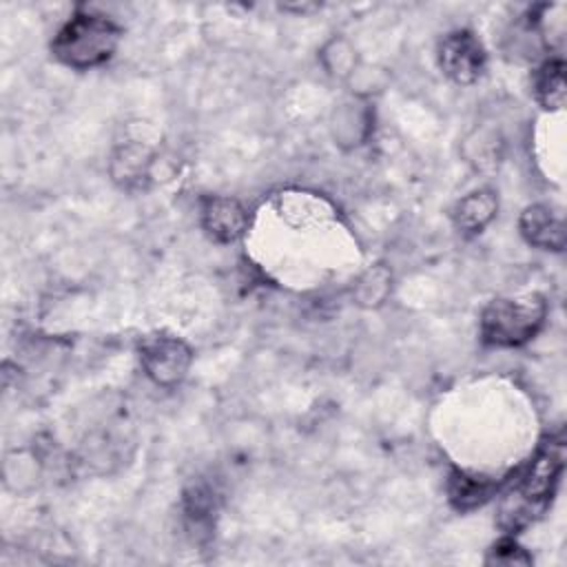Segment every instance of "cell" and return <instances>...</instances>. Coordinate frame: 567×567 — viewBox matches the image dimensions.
<instances>
[{
	"label": "cell",
	"mask_w": 567,
	"mask_h": 567,
	"mask_svg": "<svg viewBox=\"0 0 567 567\" xmlns=\"http://www.w3.org/2000/svg\"><path fill=\"white\" fill-rule=\"evenodd\" d=\"M246 206L228 195H210L202 199L199 224L204 233L217 244H233L248 230Z\"/></svg>",
	"instance_id": "6"
},
{
	"label": "cell",
	"mask_w": 567,
	"mask_h": 567,
	"mask_svg": "<svg viewBox=\"0 0 567 567\" xmlns=\"http://www.w3.org/2000/svg\"><path fill=\"white\" fill-rule=\"evenodd\" d=\"M372 122H374V111L368 97L363 95L346 97L332 111V120H330L334 144H339L341 148H354L363 144L372 133V126H374Z\"/></svg>",
	"instance_id": "9"
},
{
	"label": "cell",
	"mask_w": 567,
	"mask_h": 567,
	"mask_svg": "<svg viewBox=\"0 0 567 567\" xmlns=\"http://www.w3.org/2000/svg\"><path fill=\"white\" fill-rule=\"evenodd\" d=\"M319 64L330 78L350 80L359 69V55H357V49L350 44V40L334 35L321 47Z\"/></svg>",
	"instance_id": "13"
},
{
	"label": "cell",
	"mask_w": 567,
	"mask_h": 567,
	"mask_svg": "<svg viewBox=\"0 0 567 567\" xmlns=\"http://www.w3.org/2000/svg\"><path fill=\"white\" fill-rule=\"evenodd\" d=\"M534 95L545 111L565 106V62L563 58L545 60L534 73Z\"/></svg>",
	"instance_id": "12"
},
{
	"label": "cell",
	"mask_w": 567,
	"mask_h": 567,
	"mask_svg": "<svg viewBox=\"0 0 567 567\" xmlns=\"http://www.w3.org/2000/svg\"><path fill=\"white\" fill-rule=\"evenodd\" d=\"M547 321V301L529 292L492 299L478 317V334L492 348H520L529 343Z\"/></svg>",
	"instance_id": "3"
},
{
	"label": "cell",
	"mask_w": 567,
	"mask_h": 567,
	"mask_svg": "<svg viewBox=\"0 0 567 567\" xmlns=\"http://www.w3.org/2000/svg\"><path fill=\"white\" fill-rule=\"evenodd\" d=\"M439 69L458 86L478 82L487 66V51L478 35L470 29H454L445 33L436 47Z\"/></svg>",
	"instance_id": "5"
},
{
	"label": "cell",
	"mask_w": 567,
	"mask_h": 567,
	"mask_svg": "<svg viewBox=\"0 0 567 567\" xmlns=\"http://www.w3.org/2000/svg\"><path fill=\"white\" fill-rule=\"evenodd\" d=\"M137 359L144 374L155 385L175 388L186 379L193 365V348L177 334L151 332L140 339Z\"/></svg>",
	"instance_id": "4"
},
{
	"label": "cell",
	"mask_w": 567,
	"mask_h": 567,
	"mask_svg": "<svg viewBox=\"0 0 567 567\" xmlns=\"http://www.w3.org/2000/svg\"><path fill=\"white\" fill-rule=\"evenodd\" d=\"M520 237L538 248L563 252L565 250V221L563 213L549 204H529L518 217Z\"/></svg>",
	"instance_id": "7"
},
{
	"label": "cell",
	"mask_w": 567,
	"mask_h": 567,
	"mask_svg": "<svg viewBox=\"0 0 567 567\" xmlns=\"http://www.w3.org/2000/svg\"><path fill=\"white\" fill-rule=\"evenodd\" d=\"M390 292H392V270L383 264H377L370 270H365L354 284V299L363 308L381 306Z\"/></svg>",
	"instance_id": "14"
},
{
	"label": "cell",
	"mask_w": 567,
	"mask_h": 567,
	"mask_svg": "<svg viewBox=\"0 0 567 567\" xmlns=\"http://www.w3.org/2000/svg\"><path fill=\"white\" fill-rule=\"evenodd\" d=\"M498 215V195L494 188L481 186L463 195L452 208V224L463 235L483 233Z\"/></svg>",
	"instance_id": "10"
},
{
	"label": "cell",
	"mask_w": 567,
	"mask_h": 567,
	"mask_svg": "<svg viewBox=\"0 0 567 567\" xmlns=\"http://www.w3.org/2000/svg\"><path fill=\"white\" fill-rule=\"evenodd\" d=\"M487 563H501V565H532V556L527 554V549H523L512 536L498 540L492 549H489V558Z\"/></svg>",
	"instance_id": "15"
},
{
	"label": "cell",
	"mask_w": 567,
	"mask_h": 567,
	"mask_svg": "<svg viewBox=\"0 0 567 567\" xmlns=\"http://www.w3.org/2000/svg\"><path fill=\"white\" fill-rule=\"evenodd\" d=\"M122 40V27L104 13L80 9L53 35V58L75 71L106 64Z\"/></svg>",
	"instance_id": "2"
},
{
	"label": "cell",
	"mask_w": 567,
	"mask_h": 567,
	"mask_svg": "<svg viewBox=\"0 0 567 567\" xmlns=\"http://www.w3.org/2000/svg\"><path fill=\"white\" fill-rule=\"evenodd\" d=\"M496 489H498V483L483 474L452 470L447 476V498H450V505L458 512H472L485 505L496 494Z\"/></svg>",
	"instance_id": "11"
},
{
	"label": "cell",
	"mask_w": 567,
	"mask_h": 567,
	"mask_svg": "<svg viewBox=\"0 0 567 567\" xmlns=\"http://www.w3.org/2000/svg\"><path fill=\"white\" fill-rule=\"evenodd\" d=\"M565 467V439L563 434L549 436L540 443L534 456L516 476L514 485L501 501L498 525L514 534L534 523L549 507L560 474Z\"/></svg>",
	"instance_id": "1"
},
{
	"label": "cell",
	"mask_w": 567,
	"mask_h": 567,
	"mask_svg": "<svg viewBox=\"0 0 567 567\" xmlns=\"http://www.w3.org/2000/svg\"><path fill=\"white\" fill-rule=\"evenodd\" d=\"M155 162V151L140 140L120 142L109 159L111 179L126 190L144 188L151 179V166Z\"/></svg>",
	"instance_id": "8"
}]
</instances>
